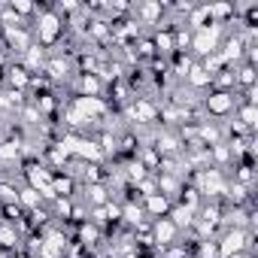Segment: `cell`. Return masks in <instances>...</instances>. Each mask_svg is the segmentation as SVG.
Here are the masks:
<instances>
[{
	"label": "cell",
	"mask_w": 258,
	"mask_h": 258,
	"mask_svg": "<svg viewBox=\"0 0 258 258\" xmlns=\"http://www.w3.org/2000/svg\"><path fill=\"white\" fill-rule=\"evenodd\" d=\"M191 46H195V52L198 55H213L216 52V46H219V25H207V28H201L198 31V37L191 40Z\"/></svg>",
	"instance_id": "obj_1"
},
{
	"label": "cell",
	"mask_w": 258,
	"mask_h": 258,
	"mask_svg": "<svg viewBox=\"0 0 258 258\" xmlns=\"http://www.w3.org/2000/svg\"><path fill=\"white\" fill-rule=\"evenodd\" d=\"M246 246H249V243H246L243 228H234V231L225 234V240H222V246H219V255H222V258H231V255H240Z\"/></svg>",
	"instance_id": "obj_2"
},
{
	"label": "cell",
	"mask_w": 258,
	"mask_h": 258,
	"mask_svg": "<svg viewBox=\"0 0 258 258\" xmlns=\"http://www.w3.org/2000/svg\"><path fill=\"white\" fill-rule=\"evenodd\" d=\"M73 109L82 115V118H88V121H94L97 115H103L106 112V103L100 100V97H76V103H73Z\"/></svg>",
	"instance_id": "obj_3"
},
{
	"label": "cell",
	"mask_w": 258,
	"mask_h": 258,
	"mask_svg": "<svg viewBox=\"0 0 258 258\" xmlns=\"http://www.w3.org/2000/svg\"><path fill=\"white\" fill-rule=\"evenodd\" d=\"M58 31H61V19H58L55 13L40 16V40H43V43H55Z\"/></svg>",
	"instance_id": "obj_4"
},
{
	"label": "cell",
	"mask_w": 258,
	"mask_h": 258,
	"mask_svg": "<svg viewBox=\"0 0 258 258\" xmlns=\"http://www.w3.org/2000/svg\"><path fill=\"white\" fill-rule=\"evenodd\" d=\"M231 106H234V94H228V91H213L207 100V109L213 115H225V112H231Z\"/></svg>",
	"instance_id": "obj_5"
},
{
	"label": "cell",
	"mask_w": 258,
	"mask_h": 258,
	"mask_svg": "<svg viewBox=\"0 0 258 258\" xmlns=\"http://www.w3.org/2000/svg\"><path fill=\"white\" fill-rule=\"evenodd\" d=\"M201 188H204L207 195H216V198H222V195L228 191V188H225V182H222V173H219V170H213V167L201 176Z\"/></svg>",
	"instance_id": "obj_6"
},
{
	"label": "cell",
	"mask_w": 258,
	"mask_h": 258,
	"mask_svg": "<svg viewBox=\"0 0 258 258\" xmlns=\"http://www.w3.org/2000/svg\"><path fill=\"white\" fill-rule=\"evenodd\" d=\"M173 237H176V225L170 219H158L155 222V243L167 246V243H173Z\"/></svg>",
	"instance_id": "obj_7"
},
{
	"label": "cell",
	"mask_w": 258,
	"mask_h": 258,
	"mask_svg": "<svg viewBox=\"0 0 258 258\" xmlns=\"http://www.w3.org/2000/svg\"><path fill=\"white\" fill-rule=\"evenodd\" d=\"M131 115L137 118V121H155V115H158V109L149 103V100H137L134 106H131Z\"/></svg>",
	"instance_id": "obj_8"
},
{
	"label": "cell",
	"mask_w": 258,
	"mask_h": 258,
	"mask_svg": "<svg viewBox=\"0 0 258 258\" xmlns=\"http://www.w3.org/2000/svg\"><path fill=\"white\" fill-rule=\"evenodd\" d=\"M7 37H10V46H13V49H19V52H28V49H31V46H28V34H25L22 28H10Z\"/></svg>",
	"instance_id": "obj_9"
},
{
	"label": "cell",
	"mask_w": 258,
	"mask_h": 258,
	"mask_svg": "<svg viewBox=\"0 0 258 258\" xmlns=\"http://www.w3.org/2000/svg\"><path fill=\"white\" fill-rule=\"evenodd\" d=\"M10 82H13L16 88H25V85L31 82V73L25 70V64H16V67H10Z\"/></svg>",
	"instance_id": "obj_10"
},
{
	"label": "cell",
	"mask_w": 258,
	"mask_h": 258,
	"mask_svg": "<svg viewBox=\"0 0 258 258\" xmlns=\"http://www.w3.org/2000/svg\"><path fill=\"white\" fill-rule=\"evenodd\" d=\"M152 46H155L158 52H176V46H173V34H170V31H158Z\"/></svg>",
	"instance_id": "obj_11"
},
{
	"label": "cell",
	"mask_w": 258,
	"mask_h": 258,
	"mask_svg": "<svg viewBox=\"0 0 258 258\" xmlns=\"http://www.w3.org/2000/svg\"><path fill=\"white\" fill-rule=\"evenodd\" d=\"M97 91H100V79L94 73H85L82 76V97H97Z\"/></svg>",
	"instance_id": "obj_12"
},
{
	"label": "cell",
	"mask_w": 258,
	"mask_h": 258,
	"mask_svg": "<svg viewBox=\"0 0 258 258\" xmlns=\"http://www.w3.org/2000/svg\"><path fill=\"white\" fill-rule=\"evenodd\" d=\"M52 191H55V198H58V195L67 198V195L73 191V179H70V176H52Z\"/></svg>",
	"instance_id": "obj_13"
},
{
	"label": "cell",
	"mask_w": 258,
	"mask_h": 258,
	"mask_svg": "<svg viewBox=\"0 0 258 258\" xmlns=\"http://www.w3.org/2000/svg\"><path fill=\"white\" fill-rule=\"evenodd\" d=\"M22 155V143H0V158H4V161H16Z\"/></svg>",
	"instance_id": "obj_14"
},
{
	"label": "cell",
	"mask_w": 258,
	"mask_h": 258,
	"mask_svg": "<svg viewBox=\"0 0 258 258\" xmlns=\"http://www.w3.org/2000/svg\"><path fill=\"white\" fill-rule=\"evenodd\" d=\"M0 246H4V249L16 246V228L13 225H0Z\"/></svg>",
	"instance_id": "obj_15"
},
{
	"label": "cell",
	"mask_w": 258,
	"mask_h": 258,
	"mask_svg": "<svg viewBox=\"0 0 258 258\" xmlns=\"http://www.w3.org/2000/svg\"><path fill=\"white\" fill-rule=\"evenodd\" d=\"M188 79H191V85H210V82H213V76H210L204 67H191V70H188Z\"/></svg>",
	"instance_id": "obj_16"
},
{
	"label": "cell",
	"mask_w": 258,
	"mask_h": 258,
	"mask_svg": "<svg viewBox=\"0 0 258 258\" xmlns=\"http://www.w3.org/2000/svg\"><path fill=\"white\" fill-rule=\"evenodd\" d=\"M176 146H179L176 137L164 134V137H158V146H155V149H158V155H170V152H176Z\"/></svg>",
	"instance_id": "obj_17"
},
{
	"label": "cell",
	"mask_w": 258,
	"mask_h": 258,
	"mask_svg": "<svg viewBox=\"0 0 258 258\" xmlns=\"http://www.w3.org/2000/svg\"><path fill=\"white\" fill-rule=\"evenodd\" d=\"M191 222H195V219H191V210H185V207H176V210H173V225H176V228H188Z\"/></svg>",
	"instance_id": "obj_18"
},
{
	"label": "cell",
	"mask_w": 258,
	"mask_h": 258,
	"mask_svg": "<svg viewBox=\"0 0 258 258\" xmlns=\"http://www.w3.org/2000/svg\"><path fill=\"white\" fill-rule=\"evenodd\" d=\"M255 121H258V109L255 106H243L240 109V124L243 127H255Z\"/></svg>",
	"instance_id": "obj_19"
},
{
	"label": "cell",
	"mask_w": 258,
	"mask_h": 258,
	"mask_svg": "<svg viewBox=\"0 0 258 258\" xmlns=\"http://www.w3.org/2000/svg\"><path fill=\"white\" fill-rule=\"evenodd\" d=\"M149 210H152L155 216H164V213H167V198H164V195H149Z\"/></svg>",
	"instance_id": "obj_20"
},
{
	"label": "cell",
	"mask_w": 258,
	"mask_h": 258,
	"mask_svg": "<svg viewBox=\"0 0 258 258\" xmlns=\"http://www.w3.org/2000/svg\"><path fill=\"white\" fill-rule=\"evenodd\" d=\"M140 16H143L146 22H155V19L161 16V7H158V4H146V7H140Z\"/></svg>",
	"instance_id": "obj_21"
},
{
	"label": "cell",
	"mask_w": 258,
	"mask_h": 258,
	"mask_svg": "<svg viewBox=\"0 0 258 258\" xmlns=\"http://www.w3.org/2000/svg\"><path fill=\"white\" fill-rule=\"evenodd\" d=\"M49 73H52V79H61V76H67V64L61 58H55V61H49Z\"/></svg>",
	"instance_id": "obj_22"
},
{
	"label": "cell",
	"mask_w": 258,
	"mask_h": 258,
	"mask_svg": "<svg viewBox=\"0 0 258 258\" xmlns=\"http://www.w3.org/2000/svg\"><path fill=\"white\" fill-rule=\"evenodd\" d=\"M204 22H213V16H210V7H201L195 16H191V25H198V28H204Z\"/></svg>",
	"instance_id": "obj_23"
},
{
	"label": "cell",
	"mask_w": 258,
	"mask_h": 258,
	"mask_svg": "<svg viewBox=\"0 0 258 258\" xmlns=\"http://www.w3.org/2000/svg\"><path fill=\"white\" fill-rule=\"evenodd\" d=\"M40 198H43V195H40L37 188H25V191H22V201H25L28 207H37V204H40Z\"/></svg>",
	"instance_id": "obj_24"
},
{
	"label": "cell",
	"mask_w": 258,
	"mask_h": 258,
	"mask_svg": "<svg viewBox=\"0 0 258 258\" xmlns=\"http://www.w3.org/2000/svg\"><path fill=\"white\" fill-rule=\"evenodd\" d=\"M237 79H240L243 85H252V82H255V67H252V64H246V67L240 70V76H237Z\"/></svg>",
	"instance_id": "obj_25"
},
{
	"label": "cell",
	"mask_w": 258,
	"mask_h": 258,
	"mask_svg": "<svg viewBox=\"0 0 258 258\" xmlns=\"http://www.w3.org/2000/svg\"><path fill=\"white\" fill-rule=\"evenodd\" d=\"M88 198H91L94 204H103V201H106V191H103V185H88Z\"/></svg>",
	"instance_id": "obj_26"
},
{
	"label": "cell",
	"mask_w": 258,
	"mask_h": 258,
	"mask_svg": "<svg viewBox=\"0 0 258 258\" xmlns=\"http://www.w3.org/2000/svg\"><path fill=\"white\" fill-rule=\"evenodd\" d=\"M231 201H234L237 207H240V204L246 201V185H243V182H237V185L231 188Z\"/></svg>",
	"instance_id": "obj_27"
},
{
	"label": "cell",
	"mask_w": 258,
	"mask_h": 258,
	"mask_svg": "<svg viewBox=\"0 0 258 258\" xmlns=\"http://www.w3.org/2000/svg\"><path fill=\"white\" fill-rule=\"evenodd\" d=\"M121 216H124V222H137L140 225V210H134V207H124Z\"/></svg>",
	"instance_id": "obj_28"
},
{
	"label": "cell",
	"mask_w": 258,
	"mask_h": 258,
	"mask_svg": "<svg viewBox=\"0 0 258 258\" xmlns=\"http://www.w3.org/2000/svg\"><path fill=\"white\" fill-rule=\"evenodd\" d=\"M198 252H201L204 258H216V255H219V246H213V243H204Z\"/></svg>",
	"instance_id": "obj_29"
},
{
	"label": "cell",
	"mask_w": 258,
	"mask_h": 258,
	"mask_svg": "<svg viewBox=\"0 0 258 258\" xmlns=\"http://www.w3.org/2000/svg\"><path fill=\"white\" fill-rule=\"evenodd\" d=\"M10 10H13V13H31V10H34V7H31V4H28V0H16V4H13V7H10Z\"/></svg>",
	"instance_id": "obj_30"
},
{
	"label": "cell",
	"mask_w": 258,
	"mask_h": 258,
	"mask_svg": "<svg viewBox=\"0 0 258 258\" xmlns=\"http://www.w3.org/2000/svg\"><path fill=\"white\" fill-rule=\"evenodd\" d=\"M140 258H152V255H140Z\"/></svg>",
	"instance_id": "obj_31"
}]
</instances>
